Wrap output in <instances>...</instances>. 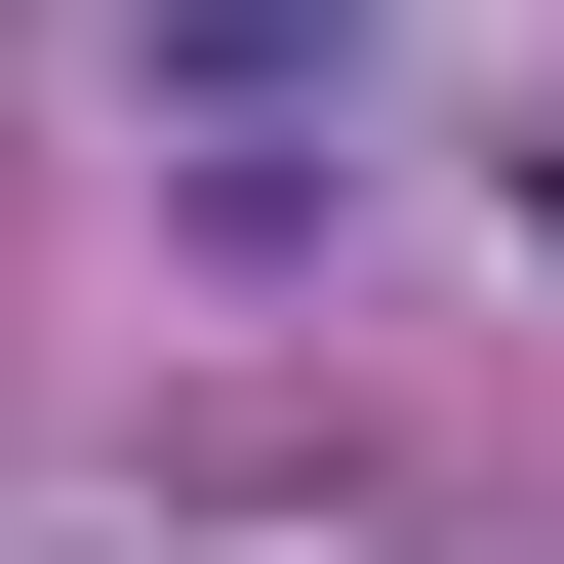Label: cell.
<instances>
[{
    "label": "cell",
    "instance_id": "obj_1",
    "mask_svg": "<svg viewBox=\"0 0 564 564\" xmlns=\"http://www.w3.org/2000/svg\"><path fill=\"white\" fill-rule=\"evenodd\" d=\"M524 242H564V82H524Z\"/></svg>",
    "mask_w": 564,
    "mask_h": 564
}]
</instances>
